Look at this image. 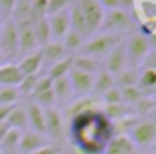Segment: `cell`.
<instances>
[{"label": "cell", "mask_w": 156, "mask_h": 154, "mask_svg": "<svg viewBox=\"0 0 156 154\" xmlns=\"http://www.w3.org/2000/svg\"><path fill=\"white\" fill-rule=\"evenodd\" d=\"M69 142L79 154H105L107 144L115 136L113 121L103 109H91L69 119Z\"/></svg>", "instance_id": "obj_1"}, {"label": "cell", "mask_w": 156, "mask_h": 154, "mask_svg": "<svg viewBox=\"0 0 156 154\" xmlns=\"http://www.w3.org/2000/svg\"><path fill=\"white\" fill-rule=\"evenodd\" d=\"M152 40L140 36L138 32H133L129 38L125 40V51H126V67L130 69H136L138 65L148 59V55L152 54Z\"/></svg>", "instance_id": "obj_2"}, {"label": "cell", "mask_w": 156, "mask_h": 154, "mask_svg": "<svg viewBox=\"0 0 156 154\" xmlns=\"http://www.w3.org/2000/svg\"><path fill=\"white\" fill-rule=\"evenodd\" d=\"M122 40V36H117V34H105V32H97L95 36H91L89 40H85L83 47H81V54L83 55H89L93 59H101V58H107L111 50L117 46L119 42Z\"/></svg>", "instance_id": "obj_3"}, {"label": "cell", "mask_w": 156, "mask_h": 154, "mask_svg": "<svg viewBox=\"0 0 156 154\" xmlns=\"http://www.w3.org/2000/svg\"><path fill=\"white\" fill-rule=\"evenodd\" d=\"M133 26H134L133 16L126 10H122V8H117V10H105L99 32L121 36V34H125V32H130Z\"/></svg>", "instance_id": "obj_4"}, {"label": "cell", "mask_w": 156, "mask_h": 154, "mask_svg": "<svg viewBox=\"0 0 156 154\" xmlns=\"http://www.w3.org/2000/svg\"><path fill=\"white\" fill-rule=\"evenodd\" d=\"M0 55L6 63H12V59L18 58V30L12 20H6L0 26Z\"/></svg>", "instance_id": "obj_5"}, {"label": "cell", "mask_w": 156, "mask_h": 154, "mask_svg": "<svg viewBox=\"0 0 156 154\" xmlns=\"http://www.w3.org/2000/svg\"><path fill=\"white\" fill-rule=\"evenodd\" d=\"M75 4L79 6L81 14L85 18V24H87V30H89V38L95 36L101 28V22H103V6H101L97 0H75Z\"/></svg>", "instance_id": "obj_6"}, {"label": "cell", "mask_w": 156, "mask_h": 154, "mask_svg": "<svg viewBox=\"0 0 156 154\" xmlns=\"http://www.w3.org/2000/svg\"><path fill=\"white\" fill-rule=\"evenodd\" d=\"M14 24H16V30H18V55L20 58L38 51L40 47H38V42H36L34 24L30 20H22V22H14Z\"/></svg>", "instance_id": "obj_7"}, {"label": "cell", "mask_w": 156, "mask_h": 154, "mask_svg": "<svg viewBox=\"0 0 156 154\" xmlns=\"http://www.w3.org/2000/svg\"><path fill=\"white\" fill-rule=\"evenodd\" d=\"M134 148H150L156 140V124L152 121H138V124L126 135Z\"/></svg>", "instance_id": "obj_8"}, {"label": "cell", "mask_w": 156, "mask_h": 154, "mask_svg": "<svg viewBox=\"0 0 156 154\" xmlns=\"http://www.w3.org/2000/svg\"><path fill=\"white\" fill-rule=\"evenodd\" d=\"M32 95V103H36L38 107H42L44 111L46 109H55V99H53V89H51V79H48L46 75H40L38 83H36Z\"/></svg>", "instance_id": "obj_9"}, {"label": "cell", "mask_w": 156, "mask_h": 154, "mask_svg": "<svg viewBox=\"0 0 156 154\" xmlns=\"http://www.w3.org/2000/svg\"><path fill=\"white\" fill-rule=\"evenodd\" d=\"M103 69L113 77H117L122 69H126V51H125V38L107 54L105 58V67Z\"/></svg>", "instance_id": "obj_10"}, {"label": "cell", "mask_w": 156, "mask_h": 154, "mask_svg": "<svg viewBox=\"0 0 156 154\" xmlns=\"http://www.w3.org/2000/svg\"><path fill=\"white\" fill-rule=\"evenodd\" d=\"M93 77L91 73H85V71H79V69H73L69 71L67 79H69V85H71V91L75 97H87L93 89Z\"/></svg>", "instance_id": "obj_11"}, {"label": "cell", "mask_w": 156, "mask_h": 154, "mask_svg": "<svg viewBox=\"0 0 156 154\" xmlns=\"http://www.w3.org/2000/svg\"><path fill=\"white\" fill-rule=\"evenodd\" d=\"M67 10H69V8H67ZM67 10L48 16V26H50L51 42H61L63 36L69 32V12Z\"/></svg>", "instance_id": "obj_12"}, {"label": "cell", "mask_w": 156, "mask_h": 154, "mask_svg": "<svg viewBox=\"0 0 156 154\" xmlns=\"http://www.w3.org/2000/svg\"><path fill=\"white\" fill-rule=\"evenodd\" d=\"M48 144L46 135H40L34 131H26L20 135V142H18V152L20 154H32L36 150H40L42 146Z\"/></svg>", "instance_id": "obj_13"}, {"label": "cell", "mask_w": 156, "mask_h": 154, "mask_svg": "<svg viewBox=\"0 0 156 154\" xmlns=\"http://www.w3.org/2000/svg\"><path fill=\"white\" fill-rule=\"evenodd\" d=\"M40 54H42V71L50 69L53 63H57L59 59H63L65 55H69V54H65L63 46H61L59 42H50L48 46H44L42 50H40Z\"/></svg>", "instance_id": "obj_14"}, {"label": "cell", "mask_w": 156, "mask_h": 154, "mask_svg": "<svg viewBox=\"0 0 156 154\" xmlns=\"http://www.w3.org/2000/svg\"><path fill=\"white\" fill-rule=\"evenodd\" d=\"M26 109V119H28V127L34 132L46 135V111L42 107H38L36 103H30Z\"/></svg>", "instance_id": "obj_15"}, {"label": "cell", "mask_w": 156, "mask_h": 154, "mask_svg": "<svg viewBox=\"0 0 156 154\" xmlns=\"http://www.w3.org/2000/svg\"><path fill=\"white\" fill-rule=\"evenodd\" d=\"M61 132H63V115L57 109H46V136L59 140Z\"/></svg>", "instance_id": "obj_16"}, {"label": "cell", "mask_w": 156, "mask_h": 154, "mask_svg": "<svg viewBox=\"0 0 156 154\" xmlns=\"http://www.w3.org/2000/svg\"><path fill=\"white\" fill-rule=\"evenodd\" d=\"M136 87L142 93V97H154L156 89V71L152 65H144V69L136 77Z\"/></svg>", "instance_id": "obj_17"}, {"label": "cell", "mask_w": 156, "mask_h": 154, "mask_svg": "<svg viewBox=\"0 0 156 154\" xmlns=\"http://www.w3.org/2000/svg\"><path fill=\"white\" fill-rule=\"evenodd\" d=\"M51 89H53V99H55V105H65L67 107L71 103V97H73V91H71V85H69V79L67 77H59V79L51 81Z\"/></svg>", "instance_id": "obj_18"}, {"label": "cell", "mask_w": 156, "mask_h": 154, "mask_svg": "<svg viewBox=\"0 0 156 154\" xmlns=\"http://www.w3.org/2000/svg\"><path fill=\"white\" fill-rule=\"evenodd\" d=\"M22 75H38L42 73V54L34 51V54H28L24 58H20V61L16 63Z\"/></svg>", "instance_id": "obj_19"}, {"label": "cell", "mask_w": 156, "mask_h": 154, "mask_svg": "<svg viewBox=\"0 0 156 154\" xmlns=\"http://www.w3.org/2000/svg\"><path fill=\"white\" fill-rule=\"evenodd\" d=\"M91 109H99V101L93 99V97H77V99H73L71 103L65 107V115L71 119V117L75 115H81V113L85 111H91Z\"/></svg>", "instance_id": "obj_20"}, {"label": "cell", "mask_w": 156, "mask_h": 154, "mask_svg": "<svg viewBox=\"0 0 156 154\" xmlns=\"http://www.w3.org/2000/svg\"><path fill=\"white\" fill-rule=\"evenodd\" d=\"M134 152H136V148L126 135H115L105 148V154H134Z\"/></svg>", "instance_id": "obj_21"}, {"label": "cell", "mask_w": 156, "mask_h": 154, "mask_svg": "<svg viewBox=\"0 0 156 154\" xmlns=\"http://www.w3.org/2000/svg\"><path fill=\"white\" fill-rule=\"evenodd\" d=\"M67 12H69V30L77 32L81 38L87 40L89 38V30H87V24H85V18H83V14H81L79 6H77L75 2L69 4V10Z\"/></svg>", "instance_id": "obj_22"}, {"label": "cell", "mask_w": 156, "mask_h": 154, "mask_svg": "<svg viewBox=\"0 0 156 154\" xmlns=\"http://www.w3.org/2000/svg\"><path fill=\"white\" fill-rule=\"evenodd\" d=\"M22 73H20L16 63H4L0 65V87H18L22 81Z\"/></svg>", "instance_id": "obj_23"}, {"label": "cell", "mask_w": 156, "mask_h": 154, "mask_svg": "<svg viewBox=\"0 0 156 154\" xmlns=\"http://www.w3.org/2000/svg\"><path fill=\"white\" fill-rule=\"evenodd\" d=\"M8 128H14V131H20L22 132L24 128H28V119H26V109L22 105H14L12 111L8 113L6 121H4Z\"/></svg>", "instance_id": "obj_24"}, {"label": "cell", "mask_w": 156, "mask_h": 154, "mask_svg": "<svg viewBox=\"0 0 156 154\" xmlns=\"http://www.w3.org/2000/svg\"><path fill=\"white\" fill-rule=\"evenodd\" d=\"M115 85H117V83H115V77L111 73H107L105 69H99L95 73V77H93V89H91V91L95 93L97 97H103L109 89L115 87Z\"/></svg>", "instance_id": "obj_25"}, {"label": "cell", "mask_w": 156, "mask_h": 154, "mask_svg": "<svg viewBox=\"0 0 156 154\" xmlns=\"http://www.w3.org/2000/svg\"><path fill=\"white\" fill-rule=\"evenodd\" d=\"M71 67H73V55H65L63 59H59L57 63H53L50 69L46 71V77L51 79V81L59 79V77H67L69 71H71Z\"/></svg>", "instance_id": "obj_26"}, {"label": "cell", "mask_w": 156, "mask_h": 154, "mask_svg": "<svg viewBox=\"0 0 156 154\" xmlns=\"http://www.w3.org/2000/svg\"><path fill=\"white\" fill-rule=\"evenodd\" d=\"M99 65H101L99 59H93L89 55H83V54L73 55V69H79V71H85V73L95 75L99 71Z\"/></svg>", "instance_id": "obj_27"}, {"label": "cell", "mask_w": 156, "mask_h": 154, "mask_svg": "<svg viewBox=\"0 0 156 154\" xmlns=\"http://www.w3.org/2000/svg\"><path fill=\"white\" fill-rule=\"evenodd\" d=\"M61 46H63V50H65V54H69V55H75L77 51H81V47H83V44H85V38H81L77 32H73V30H69L67 34L63 36V40H61Z\"/></svg>", "instance_id": "obj_28"}, {"label": "cell", "mask_w": 156, "mask_h": 154, "mask_svg": "<svg viewBox=\"0 0 156 154\" xmlns=\"http://www.w3.org/2000/svg\"><path fill=\"white\" fill-rule=\"evenodd\" d=\"M34 34H36V42H38V47H40V50L51 42L50 26H48V16H46V18H42V20H36V22H34Z\"/></svg>", "instance_id": "obj_29"}, {"label": "cell", "mask_w": 156, "mask_h": 154, "mask_svg": "<svg viewBox=\"0 0 156 154\" xmlns=\"http://www.w3.org/2000/svg\"><path fill=\"white\" fill-rule=\"evenodd\" d=\"M103 113L107 117H109L111 121H121V119H125L126 115H133V107H129V105H125V103H119V105H105V109H103Z\"/></svg>", "instance_id": "obj_30"}, {"label": "cell", "mask_w": 156, "mask_h": 154, "mask_svg": "<svg viewBox=\"0 0 156 154\" xmlns=\"http://www.w3.org/2000/svg\"><path fill=\"white\" fill-rule=\"evenodd\" d=\"M20 131H14V128H8L6 135H4L2 142H0V150L4 154H10L14 150H18V142H20Z\"/></svg>", "instance_id": "obj_31"}, {"label": "cell", "mask_w": 156, "mask_h": 154, "mask_svg": "<svg viewBox=\"0 0 156 154\" xmlns=\"http://www.w3.org/2000/svg\"><path fill=\"white\" fill-rule=\"evenodd\" d=\"M40 75H42V73H38V75H24V77H22V81L18 83V87H16L18 95H30V93L34 91L36 83H38Z\"/></svg>", "instance_id": "obj_32"}, {"label": "cell", "mask_w": 156, "mask_h": 154, "mask_svg": "<svg viewBox=\"0 0 156 154\" xmlns=\"http://www.w3.org/2000/svg\"><path fill=\"white\" fill-rule=\"evenodd\" d=\"M18 97L16 87H0V105H16Z\"/></svg>", "instance_id": "obj_33"}, {"label": "cell", "mask_w": 156, "mask_h": 154, "mask_svg": "<svg viewBox=\"0 0 156 154\" xmlns=\"http://www.w3.org/2000/svg\"><path fill=\"white\" fill-rule=\"evenodd\" d=\"M101 99H103V103H105V105H119V103H122L121 89L115 85V87H113V89H109V91H107L105 95L101 97Z\"/></svg>", "instance_id": "obj_34"}, {"label": "cell", "mask_w": 156, "mask_h": 154, "mask_svg": "<svg viewBox=\"0 0 156 154\" xmlns=\"http://www.w3.org/2000/svg\"><path fill=\"white\" fill-rule=\"evenodd\" d=\"M14 6H16V0H0V18H2V22L12 18Z\"/></svg>", "instance_id": "obj_35"}, {"label": "cell", "mask_w": 156, "mask_h": 154, "mask_svg": "<svg viewBox=\"0 0 156 154\" xmlns=\"http://www.w3.org/2000/svg\"><path fill=\"white\" fill-rule=\"evenodd\" d=\"M69 8V0H48V16L63 12Z\"/></svg>", "instance_id": "obj_36"}, {"label": "cell", "mask_w": 156, "mask_h": 154, "mask_svg": "<svg viewBox=\"0 0 156 154\" xmlns=\"http://www.w3.org/2000/svg\"><path fill=\"white\" fill-rule=\"evenodd\" d=\"M97 2L103 6V10H117V8H122V0H97Z\"/></svg>", "instance_id": "obj_37"}, {"label": "cell", "mask_w": 156, "mask_h": 154, "mask_svg": "<svg viewBox=\"0 0 156 154\" xmlns=\"http://www.w3.org/2000/svg\"><path fill=\"white\" fill-rule=\"evenodd\" d=\"M32 154H59V148L57 146H53V144L48 142L46 146H42L40 150H36V152H32Z\"/></svg>", "instance_id": "obj_38"}, {"label": "cell", "mask_w": 156, "mask_h": 154, "mask_svg": "<svg viewBox=\"0 0 156 154\" xmlns=\"http://www.w3.org/2000/svg\"><path fill=\"white\" fill-rule=\"evenodd\" d=\"M12 107H14V105H0V123L6 121V117H8V113L12 111Z\"/></svg>", "instance_id": "obj_39"}, {"label": "cell", "mask_w": 156, "mask_h": 154, "mask_svg": "<svg viewBox=\"0 0 156 154\" xmlns=\"http://www.w3.org/2000/svg\"><path fill=\"white\" fill-rule=\"evenodd\" d=\"M6 131H8V127L4 123H0V142H2V138H4V135H6Z\"/></svg>", "instance_id": "obj_40"}, {"label": "cell", "mask_w": 156, "mask_h": 154, "mask_svg": "<svg viewBox=\"0 0 156 154\" xmlns=\"http://www.w3.org/2000/svg\"><path fill=\"white\" fill-rule=\"evenodd\" d=\"M4 63H6V61H4V58H2V55H0V65H4Z\"/></svg>", "instance_id": "obj_41"}, {"label": "cell", "mask_w": 156, "mask_h": 154, "mask_svg": "<svg viewBox=\"0 0 156 154\" xmlns=\"http://www.w3.org/2000/svg\"><path fill=\"white\" fill-rule=\"evenodd\" d=\"M0 26H2V18H0Z\"/></svg>", "instance_id": "obj_42"}, {"label": "cell", "mask_w": 156, "mask_h": 154, "mask_svg": "<svg viewBox=\"0 0 156 154\" xmlns=\"http://www.w3.org/2000/svg\"><path fill=\"white\" fill-rule=\"evenodd\" d=\"M0 154H4V152H2V150H0Z\"/></svg>", "instance_id": "obj_43"}, {"label": "cell", "mask_w": 156, "mask_h": 154, "mask_svg": "<svg viewBox=\"0 0 156 154\" xmlns=\"http://www.w3.org/2000/svg\"><path fill=\"white\" fill-rule=\"evenodd\" d=\"M148 154H154V152H148Z\"/></svg>", "instance_id": "obj_44"}]
</instances>
